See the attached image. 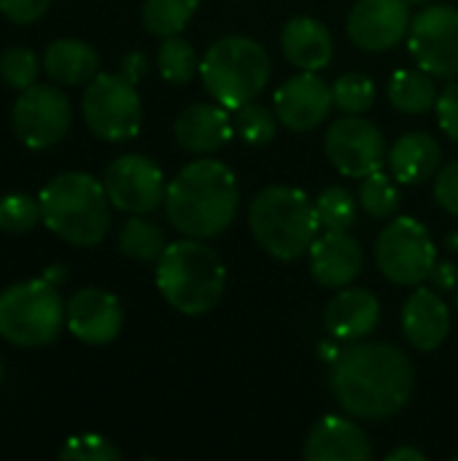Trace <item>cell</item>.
Returning <instances> with one entry per match:
<instances>
[{"mask_svg": "<svg viewBox=\"0 0 458 461\" xmlns=\"http://www.w3.org/2000/svg\"><path fill=\"white\" fill-rule=\"evenodd\" d=\"M329 386L346 413L381 421L408 405L413 365L397 346L356 343L335 359Z\"/></svg>", "mask_w": 458, "mask_h": 461, "instance_id": "1", "label": "cell"}, {"mask_svg": "<svg viewBox=\"0 0 458 461\" xmlns=\"http://www.w3.org/2000/svg\"><path fill=\"white\" fill-rule=\"evenodd\" d=\"M235 173L219 159L189 162L165 192L167 221L186 238H216L238 213Z\"/></svg>", "mask_w": 458, "mask_h": 461, "instance_id": "2", "label": "cell"}, {"mask_svg": "<svg viewBox=\"0 0 458 461\" xmlns=\"http://www.w3.org/2000/svg\"><path fill=\"white\" fill-rule=\"evenodd\" d=\"M40 221L70 246H97L111 227L105 184L89 173H59L38 194Z\"/></svg>", "mask_w": 458, "mask_h": 461, "instance_id": "3", "label": "cell"}, {"mask_svg": "<svg viewBox=\"0 0 458 461\" xmlns=\"http://www.w3.org/2000/svg\"><path fill=\"white\" fill-rule=\"evenodd\" d=\"M157 286L178 313L202 316L219 305L227 273L219 254L200 238H192L170 243L157 259Z\"/></svg>", "mask_w": 458, "mask_h": 461, "instance_id": "4", "label": "cell"}, {"mask_svg": "<svg viewBox=\"0 0 458 461\" xmlns=\"http://www.w3.org/2000/svg\"><path fill=\"white\" fill-rule=\"evenodd\" d=\"M248 224L256 243L275 259L292 262L310 251L319 238V211L305 192L292 186H267L262 189L251 208Z\"/></svg>", "mask_w": 458, "mask_h": 461, "instance_id": "5", "label": "cell"}, {"mask_svg": "<svg viewBox=\"0 0 458 461\" xmlns=\"http://www.w3.org/2000/svg\"><path fill=\"white\" fill-rule=\"evenodd\" d=\"M270 57L262 43L246 35H227L211 43L205 57L200 59V76L205 89L224 105V108H240L270 81Z\"/></svg>", "mask_w": 458, "mask_h": 461, "instance_id": "6", "label": "cell"}, {"mask_svg": "<svg viewBox=\"0 0 458 461\" xmlns=\"http://www.w3.org/2000/svg\"><path fill=\"white\" fill-rule=\"evenodd\" d=\"M65 303L46 278L22 281L0 292V338L19 348H40L57 340Z\"/></svg>", "mask_w": 458, "mask_h": 461, "instance_id": "7", "label": "cell"}, {"mask_svg": "<svg viewBox=\"0 0 458 461\" xmlns=\"http://www.w3.org/2000/svg\"><path fill=\"white\" fill-rule=\"evenodd\" d=\"M81 111L86 127L108 143L135 138L143 122V103L135 84L121 73H97L86 84Z\"/></svg>", "mask_w": 458, "mask_h": 461, "instance_id": "8", "label": "cell"}, {"mask_svg": "<svg viewBox=\"0 0 458 461\" xmlns=\"http://www.w3.org/2000/svg\"><path fill=\"white\" fill-rule=\"evenodd\" d=\"M375 259L381 273L400 286H418L432 278L437 265V249L429 230L416 219H394L375 243Z\"/></svg>", "mask_w": 458, "mask_h": 461, "instance_id": "9", "label": "cell"}, {"mask_svg": "<svg viewBox=\"0 0 458 461\" xmlns=\"http://www.w3.org/2000/svg\"><path fill=\"white\" fill-rule=\"evenodd\" d=\"M11 124L16 138L35 151L57 146L70 124H73V108L67 95H62L57 86L32 84L27 86L11 111Z\"/></svg>", "mask_w": 458, "mask_h": 461, "instance_id": "10", "label": "cell"}, {"mask_svg": "<svg viewBox=\"0 0 458 461\" xmlns=\"http://www.w3.org/2000/svg\"><path fill=\"white\" fill-rule=\"evenodd\" d=\"M324 149L329 162L348 178H367L389 159L383 132L373 122L362 119V113H348L332 122L324 138Z\"/></svg>", "mask_w": 458, "mask_h": 461, "instance_id": "11", "label": "cell"}, {"mask_svg": "<svg viewBox=\"0 0 458 461\" xmlns=\"http://www.w3.org/2000/svg\"><path fill=\"white\" fill-rule=\"evenodd\" d=\"M410 54L435 78H458V11L429 5L413 16L408 32Z\"/></svg>", "mask_w": 458, "mask_h": 461, "instance_id": "12", "label": "cell"}, {"mask_svg": "<svg viewBox=\"0 0 458 461\" xmlns=\"http://www.w3.org/2000/svg\"><path fill=\"white\" fill-rule=\"evenodd\" d=\"M103 184L111 205L132 216L151 213L159 203H165L167 192L162 170L143 154H124L113 159Z\"/></svg>", "mask_w": 458, "mask_h": 461, "instance_id": "13", "label": "cell"}, {"mask_svg": "<svg viewBox=\"0 0 458 461\" xmlns=\"http://www.w3.org/2000/svg\"><path fill=\"white\" fill-rule=\"evenodd\" d=\"M408 0H359L348 14V38L364 51H386L410 32Z\"/></svg>", "mask_w": 458, "mask_h": 461, "instance_id": "14", "label": "cell"}, {"mask_svg": "<svg viewBox=\"0 0 458 461\" xmlns=\"http://www.w3.org/2000/svg\"><path fill=\"white\" fill-rule=\"evenodd\" d=\"M332 103V86H327V81L316 70H305L289 78L275 92V113L281 124L294 132L316 130L329 116Z\"/></svg>", "mask_w": 458, "mask_h": 461, "instance_id": "15", "label": "cell"}, {"mask_svg": "<svg viewBox=\"0 0 458 461\" xmlns=\"http://www.w3.org/2000/svg\"><path fill=\"white\" fill-rule=\"evenodd\" d=\"M65 321L67 330L89 346H105L116 340L124 324V311L121 303L103 289H81L76 292L67 305H65Z\"/></svg>", "mask_w": 458, "mask_h": 461, "instance_id": "16", "label": "cell"}, {"mask_svg": "<svg viewBox=\"0 0 458 461\" xmlns=\"http://www.w3.org/2000/svg\"><path fill=\"white\" fill-rule=\"evenodd\" d=\"M364 265V251L348 230H327L310 246V273L327 289L348 286Z\"/></svg>", "mask_w": 458, "mask_h": 461, "instance_id": "17", "label": "cell"}, {"mask_svg": "<svg viewBox=\"0 0 458 461\" xmlns=\"http://www.w3.org/2000/svg\"><path fill=\"white\" fill-rule=\"evenodd\" d=\"M370 456L373 448L362 427L340 416L321 419L305 443V459L310 461H362Z\"/></svg>", "mask_w": 458, "mask_h": 461, "instance_id": "18", "label": "cell"}, {"mask_svg": "<svg viewBox=\"0 0 458 461\" xmlns=\"http://www.w3.org/2000/svg\"><path fill=\"white\" fill-rule=\"evenodd\" d=\"M402 327L413 348L435 351L451 332V311L432 289H416L405 303Z\"/></svg>", "mask_w": 458, "mask_h": 461, "instance_id": "19", "label": "cell"}, {"mask_svg": "<svg viewBox=\"0 0 458 461\" xmlns=\"http://www.w3.org/2000/svg\"><path fill=\"white\" fill-rule=\"evenodd\" d=\"M235 127L219 105L197 103L175 119V140L192 154H211L232 138Z\"/></svg>", "mask_w": 458, "mask_h": 461, "instance_id": "20", "label": "cell"}, {"mask_svg": "<svg viewBox=\"0 0 458 461\" xmlns=\"http://www.w3.org/2000/svg\"><path fill=\"white\" fill-rule=\"evenodd\" d=\"M324 321L337 340H362L381 321L378 297L370 294L367 289H343L327 305Z\"/></svg>", "mask_w": 458, "mask_h": 461, "instance_id": "21", "label": "cell"}, {"mask_svg": "<svg viewBox=\"0 0 458 461\" xmlns=\"http://www.w3.org/2000/svg\"><path fill=\"white\" fill-rule=\"evenodd\" d=\"M283 57L302 70H321L332 59V35L327 24L310 16H294L281 32Z\"/></svg>", "mask_w": 458, "mask_h": 461, "instance_id": "22", "label": "cell"}, {"mask_svg": "<svg viewBox=\"0 0 458 461\" xmlns=\"http://www.w3.org/2000/svg\"><path fill=\"white\" fill-rule=\"evenodd\" d=\"M43 70L62 86H78L89 84L100 73V57L89 43L78 38H59L49 43L43 54Z\"/></svg>", "mask_w": 458, "mask_h": 461, "instance_id": "23", "label": "cell"}, {"mask_svg": "<svg viewBox=\"0 0 458 461\" xmlns=\"http://www.w3.org/2000/svg\"><path fill=\"white\" fill-rule=\"evenodd\" d=\"M391 176L402 184H421L435 176L440 165V146L427 132H408L397 138L389 151Z\"/></svg>", "mask_w": 458, "mask_h": 461, "instance_id": "24", "label": "cell"}, {"mask_svg": "<svg viewBox=\"0 0 458 461\" xmlns=\"http://www.w3.org/2000/svg\"><path fill=\"white\" fill-rule=\"evenodd\" d=\"M437 86L435 76L427 73L424 68L418 70H397L389 81V100L397 111L402 113H427L429 108L437 105Z\"/></svg>", "mask_w": 458, "mask_h": 461, "instance_id": "25", "label": "cell"}, {"mask_svg": "<svg viewBox=\"0 0 458 461\" xmlns=\"http://www.w3.org/2000/svg\"><path fill=\"white\" fill-rule=\"evenodd\" d=\"M167 243L162 230L154 221H146L140 216H132L124 221L119 232V251L135 262H157L165 254Z\"/></svg>", "mask_w": 458, "mask_h": 461, "instance_id": "26", "label": "cell"}, {"mask_svg": "<svg viewBox=\"0 0 458 461\" xmlns=\"http://www.w3.org/2000/svg\"><path fill=\"white\" fill-rule=\"evenodd\" d=\"M200 0H143L140 16L151 35H178L194 16Z\"/></svg>", "mask_w": 458, "mask_h": 461, "instance_id": "27", "label": "cell"}, {"mask_svg": "<svg viewBox=\"0 0 458 461\" xmlns=\"http://www.w3.org/2000/svg\"><path fill=\"white\" fill-rule=\"evenodd\" d=\"M157 65L165 81L170 84H186L200 73V59L197 51L189 41L178 35H167L157 51Z\"/></svg>", "mask_w": 458, "mask_h": 461, "instance_id": "28", "label": "cell"}, {"mask_svg": "<svg viewBox=\"0 0 458 461\" xmlns=\"http://www.w3.org/2000/svg\"><path fill=\"white\" fill-rule=\"evenodd\" d=\"M278 113H273L270 108L259 105V103H246L240 108H235V116H232V127L235 132L251 143V146H265L275 138L278 132Z\"/></svg>", "mask_w": 458, "mask_h": 461, "instance_id": "29", "label": "cell"}, {"mask_svg": "<svg viewBox=\"0 0 458 461\" xmlns=\"http://www.w3.org/2000/svg\"><path fill=\"white\" fill-rule=\"evenodd\" d=\"M359 200H362V208L373 219H389L397 211V205H400V192H397L394 181L386 173L375 170V173H370L362 181Z\"/></svg>", "mask_w": 458, "mask_h": 461, "instance_id": "30", "label": "cell"}, {"mask_svg": "<svg viewBox=\"0 0 458 461\" xmlns=\"http://www.w3.org/2000/svg\"><path fill=\"white\" fill-rule=\"evenodd\" d=\"M40 221V203L30 194L13 192L0 197V230L8 235H24Z\"/></svg>", "mask_w": 458, "mask_h": 461, "instance_id": "31", "label": "cell"}, {"mask_svg": "<svg viewBox=\"0 0 458 461\" xmlns=\"http://www.w3.org/2000/svg\"><path fill=\"white\" fill-rule=\"evenodd\" d=\"M332 100L343 113H364L375 103V84L362 73H346L332 84Z\"/></svg>", "mask_w": 458, "mask_h": 461, "instance_id": "32", "label": "cell"}, {"mask_svg": "<svg viewBox=\"0 0 458 461\" xmlns=\"http://www.w3.org/2000/svg\"><path fill=\"white\" fill-rule=\"evenodd\" d=\"M316 211L321 227L327 230H351L356 224V203L343 186H329L327 192H321L316 200Z\"/></svg>", "mask_w": 458, "mask_h": 461, "instance_id": "33", "label": "cell"}, {"mask_svg": "<svg viewBox=\"0 0 458 461\" xmlns=\"http://www.w3.org/2000/svg\"><path fill=\"white\" fill-rule=\"evenodd\" d=\"M0 78L5 86L24 92L38 78V59L24 46H11L0 54Z\"/></svg>", "mask_w": 458, "mask_h": 461, "instance_id": "34", "label": "cell"}, {"mask_svg": "<svg viewBox=\"0 0 458 461\" xmlns=\"http://www.w3.org/2000/svg\"><path fill=\"white\" fill-rule=\"evenodd\" d=\"M59 459H76V461H116L121 459V451L116 446H111L105 438L100 435H81V438H70L62 448H59Z\"/></svg>", "mask_w": 458, "mask_h": 461, "instance_id": "35", "label": "cell"}, {"mask_svg": "<svg viewBox=\"0 0 458 461\" xmlns=\"http://www.w3.org/2000/svg\"><path fill=\"white\" fill-rule=\"evenodd\" d=\"M51 0H0V14L13 24H32L49 11Z\"/></svg>", "mask_w": 458, "mask_h": 461, "instance_id": "36", "label": "cell"}, {"mask_svg": "<svg viewBox=\"0 0 458 461\" xmlns=\"http://www.w3.org/2000/svg\"><path fill=\"white\" fill-rule=\"evenodd\" d=\"M435 197L448 213L458 216V159L440 170L435 181Z\"/></svg>", "mask_w": 458, "mask_h": 461, "instance_id": "37", "label": "cell"}, {"mask_svg": "<svg viewBox=\"0 0 458 461\" xmlns=\"http://www.w3.org/2000/svg\"><path fill=\"white\" fill-rule=\"evenodd\" d=\"M437 119L443 132L458 143V84H451L437 97Z\"/></svg>", "mask_w": 458, "mask_h": 461, "instance_id": "38", "label": "cell"}, {"mask_svg": "<svg viewBox=\"0 0 458 461\" xmlns=\"http://www.w3.org/2000/svg\"><path fill=\"white\" fill-rule=\"evenodd\" d=\"M146 57L140 54V51H130L124 59H121V76L127 78V81H132V84H138L140 78H143V73H146Z\"/></svg>", "mask_w": 458, "mask_h": 461, "instance_id": "39", "label": "cell"}, {"mask_svg": "<svg viewBox=\"0 0 458 461\" xmlns=\"http://www.w3.org/2000/svg\"><path fill=\"white\" fill-rule=\"evenodd\" d=\"M432 281L440 292H451L458 286V270L454 265H435Z\"/></svg>", "mask_w": 458, "mask_h": 461, "instance_id": "40", "label": "cell"}, {"mask_svg": "<svg viewBox=\"0 0 458 461\" xmlns=\"http://www.w3.org/2000/svg\"><path fill=\"white\" fill-rule=\"evenodd\" d=\"M386 461H427V456H424L418 448L402 446V448H397V451H389Z\"/></svg>", "mask_w": 458, "mask_h": 461, "instance_id": "41", "label": "cell"}, {"mask_svg": "<svg viewBox=\"0 0 458 461\" xmlns=\"http://www.w3.org/2000/svg\"><path fill=\"white\" fill-rule=\"evenodd\" d=\"M410 5H421V3H429V0H408Z\"/></svg>", "mask_w": 458, "mask_h": 461, "instance_id": "42", "label": "cell"}, {"mask_svg": "<svg viewBox=\"0 0 458 461\" xmlns=\"http://www.w3.org/2000/svg\"><path fill=\"white\" fill-rule=\"evenodd\" d=\"M0 384H3V362H0Z\"/></svg>", "mask_w": 458, "mask_h": 461, "instance_id": "43", "label": "cell"}, {"mask_svg": "<svg viewBox=\"0 0 458 461\" xmlns=\"http://www.w3.org/2000/svg\"><path fill=\"white\" fill-rule=\"evenodd\" d=\"M456 461H458V456H456Z\"/></svg>", "mask_w": 458, "mask_h": 461, "instance_id": "44", "label": "cell"}]
</instances>
